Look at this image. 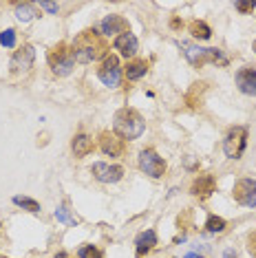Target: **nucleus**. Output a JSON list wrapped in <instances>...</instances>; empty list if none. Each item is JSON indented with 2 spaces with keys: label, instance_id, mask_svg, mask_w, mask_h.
Returning a JSON list of instances; mask_svg holds the SVG:
<instances>
[{
  "label": "nucleus",
  "instance_id": "nucleus-1",
  "mask_svg": "<svg viewBox=\"0 0 256 258\" xmlns=\"http://www.w3.org/2000/svg\"><path fill=\"white\" fill-rule=\"evenodd\" d=\"M106 53V42L95 29H86L82 31L73 42V57L75 62L80 64H89V62H95Z\"/></svg>",
  "mask_w": 256,
  "mask_h": 258
},
{
  "label": "nucleus",
  "instance_id": "nucleus-2",
  "mask_svg": "<svg viewBox=\"0 0 256 258\" xmlns=\"http://www.w3.org/2000/svg\"><path fill=\"white\" fill-rule=\"evenodd\" d=\"M113 128H115V135L119 139H139L144 135V124L142 115L137 113L135 108H119L113 117Z\"/></svg>",
  "mask_w": 256,
  "mask_h": 258
},
{
  "label": "nucleus",
  "instance_id": "nucleus-3",
  "mask_svg": "<svg viewBox=\"0 0 256 258\" xmlns=\"http://www.w3.org/2000/svg\"><path fill=\"white\" fill-rule=\"evenodd\" d=\"M49 64L55 75H69L73 71V64H75L73 49H69V44H64V42L53 46L49 51Z\"/></svg>",
  "mask_w": 256,
  "mask_h": 258
},
{
  "label": "nucleus",
  "instance_id": "nucleus-4",
  "mask_svg": "<svg viewBox=\"0 0 256 258\" xmlns=\"http://www.w3.org/2000/svg\"><path fill=\"white\" fill-rule=\"evenodd\" d=\"M245 146H247V131L241 126H236V128H232L228 133V137H225L223 150L230 159H241L243 152H245Z\"/></svg>",
  "mask_w": 256,
  "mask_h": 258
},
{
  "label": "nucleus",
  "instance_id": "nucleus-5",
  "mask_svg": "<svg viewBox=\"0 0 256 258\" xmlns=\"http://www.w3.org/2000/svg\"><path fill=\"white\" fill-rule=\"evenodd\" d=\"M139 168L146 174H150V177L159 179V177H164V172H166V161L161 159L155 150H142L139 152Z\"/></svg>",
  "mask_w": 256,
  "mask_h": 258
},
{
  "label": "nucleus",
  "instance_id": "nucleus-6",
  "mask_svg": "<svg viewBox=\"0 0 256 258\" xmlns=\"http://www.w3.org/2000/svg\"><path fill=\"white\" fill-rule=\"evenodd\" d=\"M97 75H100V80L104 82L106 86H117L119 84V78H121V69H119V60L115 55H106L100 67V71H97Z\"/></svg>",
  "mask_w": 256,
  "mask_h": 258
},
{
  "label": "nucleus",
  "instance_id": "nucleus-7",
  "mask_svg": "<svg viewBox=\"0 0 256 258\" xmlns=\"http://www.w3.org/2000/svg\"><path fill=\"white\" fill-rule=\"evenodd\" d=\"M234 201H238L241 205H247V208H256V181L252 179H241L236 181L234 190Z\"/></svg>",
  "mask_w": 256,
  "mask_h": 258
},
{
  "label": "nucleus",
  "instance_id": "nucleus-8",
  "mask_svg": "<svg viewBox=\"0 0 256 258\" xmlns=\"http://www.w3.org/2000/svg\"><path fill=\"white\" fill-rule=\"evenodd\" d=\"M33 60H36V51H33V46H20L18 51L14 53L11 57V71L14 73H27L29 69L33 67Z\"/></svg>",
  "mask_w": 256,
  "mask_h": 258
},
{
  "label": "nucleus",
  "instance_id": "nucleus-9",
  "mask_svg": "<svg viewBox=\"0 0 256 258\" xmlns=\"http://www.w3.org/2000/svg\"><path fill=\"white\" fill-rule=\"evenodd\" d=\"M91 172L102 183H115V181H119L124 177V168L121 166H110V163H104V161H97Z\"/></svg>",
  "mask_w": 256,
  "mask_h": 258
},
{
  "label": "nucleus",
  "instance_id": "nucleus-10",
  "mask_svg": "<svg viewBox=\"0 0 256 258\" xmlns=\"http://www.w3.org/2000/svg\"><path fill=\"white\" fill-rule=\"evenodd\" d=\"M100 148H102L104 155H108V157H119L121 152H124L126 144H124V139H119L115 133L104 131L100 135Z\"/></svg>",
  "mask_w": 256,
  "mask_h": 258
},
{
  "label": "nucleus",
  "instance_id": "nucleus-11",
  "mask_svg": "<svg viewBox=\"0 0 256 258\" xmlns=\"http://www.w3.org/2000/svg\"><path fill=\"white\" fill-rule=\"evenodd\" d=\"M236 86L245 95H256V69L254 67H243L236 73Z\"/></svg>",
  "mask_w": 256,
  "mask_h": 258
},
{
  "label": "nucleus",
  "instance_id": "nucleus-12",
  "mask_svg": "<svg viewBox=\"0 0 256 258\" xmlns=\"http://www.w3.org/2000/svg\"><path fill=\"white\" fill-rule=\"evenodd\" d=\"M214 190H217V179H214L212 174H199L190 187V192L197 199H208Z\"/></svg>",
  "mask_w": 256,
  "mask_h": 258
},
{
  "label": "nucleus",
  "instance_id": "nucleus-13",
  "mask_svg": "<svg viewBox=\"0 0 256 258\" xmlns=\"http://www.w3.org/2000/svg\"><path fill=\"white\" fill-rule=\"evenodd\" d=\"M102 31L106 36H113V33H119L121 36V33H128V22L119 14H110L102 20Z\"/></svg>",
  "mask_w": 256,
  "mask_h": 258
},
{
  "label": "nucleus",
  "instance_id": "nucleus-14",
  "mask_svg": "<svg viewBox=\"0 0 256 258\" xmlns=\"http://www.w3.org/2000/svg\"><path fill=\"white\" fill-rule=\"evenodd\" d=\"M113 46L119 51L121 55L131 57V55H135V53H137V38L133 36V33H121V36L115 38Z\"/></svg>",
  "mask_w": 256,
  "mask_h": 258
},
{
  "label": "nucleus",
  "instance_id": "nucleus-15",
  "mask_svg": "<svg viewBox=\"0 0 256 258\" xmlns=\"http://www.w3.org/2000/svg\"><path fill=\"white\" fill-rule=\"evenodd\" d=\"M135 245H137V247H135V254H137V258H144V256H146L148 251H150V249H153L155 245H157V234H155L153 230L142 232V234H139V236H137Z\"/></svg>",
  "mask_w": 256,
  "mask_h": 258
},
{
  "label": "nucleus",
  "instance_id": "nucleus-16",
  "mask_svg": "<svg viewBox=\"0 0 256 258\" xmlns=\"http://www.w3.org/2000/svg\"><path fill=\"white\" fill-rule=\"evenodd\" d=\"M148 71V62L146 60H133V62H128L126 64V69H124V75H126V80H131V82H135L139 78H144Z\"/></svg>",
  "mask_w": 256,
  "mask_h": 258
},
{
  "label": "nucleus",
  "instance_id": "nucleus-17",
  "mask_svg": "<svg viewBox=\"0 0 256 258\" xmlns=\"http://www.w3.org/2000/svg\"><path fill=\"white\" fill-rule=\"evenodd\" d=\"M71 146H73L75 157H86L89 152H93V148H95V144H93V139L89 137V135H75Z\"/></svg>",
  "mask_w": 256,
  "mask_h": 258
},
{
  "label": "nucleus",
  "instance_id": "nucleus-18",
  "mask_svg": "<svg viewBox=\"0 0 256 258\" xmlns=\"http://www.w3.org/2000/svg\"><path fill=\"white\" fill-rule=\"evenodd\" d=\"M181 49H183V53L190 60L192 67H197V69L203 67V51H206V49H201V46H195V44H190V42H183Z\"/></svg>",
  "mask_w": 256,
  "mask_h": 258
},
{
  "label": "nucleus",
  "instance_id": "nucleus-19",
  "mask_svg": "<svg viewBox=\"0 0 256 258\" xmlns=\"http://www.w3.org/2000/svg\"><path fill=\"white\" fill-rule=\"evenodd\" d=\"M203 64H219V67H225L228 57L221 53L219 49H206L203 51Z\"/></svg>",
  "mask_w": 256,
  "mask_h": 258
},
{
  "label": "nucleus",
  "instance_id": "nucleus-20",
  "mask_svg": "<svg viewBox=\"0 0 256 258\" xmlns=\"http://www.w3.org/2000/svg\"><path fill=\"white\" fill-rule=\"evenodd\" d=\"M36 7L33 5H29V3H20V5H16V18H18L20 22H29L31 18H36Z\"/></svg>",
  "mask_w": 256,
  "mask_h": 258
},
{
  "label": "nucleus",
  "instance_id": "nucleus-21",
  "mask_svg": "<svg viewBox=\"0 0 256 258\" xmlns=\"http://www.w3.org/2000/svg\"><path fill=\"white\" fill-rule=\"evenodd\" d=\"M190 33H192V36H195L197 40H208V38L212 36V29L208 27L203 20H195V22L190 25Z\"/></svg>",
  "mask_w": 256,
  "mask_h": 258
},
{
  "label": "nucleus",
  "instance_id": "nucleus-22",
  "mask_svg": "<svg viewBox=\"0 0 256 258\" xmlns=\"http://www.w3.org/2000/svg\"><path fill=\"white\" fill-rule=\"evenodd\" d=\"M206 91V84L203 82H199V84H192V89H190V93H188V104L192 108H197V106H201V93Z\"/></svg>",
  "mask_w": 256,
  "mask_h": 258
},
{
  "label": "nucleus",
  "instance_id": "nucleus-23",
  "mask_svg": "<svg viewBox=\"0 0 256 258\" xmlns=\"http://www.w3.org/2000/svg\"><path fill=\"white\" fill-rule=\"evenodd\" d=\"M225 219H221V216H208V221H206V227H208V232H212V234H219V232H223L225 230Z\"/></svg>",
  "mask_w": 256,
  "mask_h": 258
},
{
  "label": "nucleus",
  "instance_id": "nucleus-24",
  "mask_svg": "<svg viewBox=\"0 0 256 258\" xmlns=\"http://www.w3.org/2000/svg\"><path fill=\"white\" fill-rule=\"evenodd\" d=\"M55 219L60 223H67V225H78V219L71 216V210H69L67 205H60V208L55 210Z\"/></svg>",
  "mask_w": 256,
  "mask_h": 258
},
{
  "label": "nucleus",
  "instance_id": "nucleus-25",
  "mask_svg": "<svg viewBox=\"0 0 256 258\" xmlns=\"http://www.w3.org/2000/svg\"><path fill=\"white\" fill-rule=\"evenodd\" d=\"M14 203L20 205V208H25V210H29V212H33V214L40 212L38 201H33V199H29V197H14Z\"/></svg>",
  "mask_w": 256,
  "mask_h": 258
},
{
  "label": "nucleus",
  "instance_id": "nucleus-26",
  "mask_svg": "<svg viewBox=\"0 0 256 258\" xmlns=\"http://www.w3.org/2000/svg\"><path fill=\"white\" fill-rule=\"evenodd\" d=\"M0 44L7 46V49L16 46V31H14V29H7V31L0 33Z\"/></svg>",
  "mask_w": 256,
  "mask_h": 258
},
{
  "label": "nucleus",
  "instance_id": "nucleus-27",
  "mask_svg": "<svg viewBox=\"0 0 256 258\" xmlns=\"http://www.w3.org/2000/svg\"><path fill=\"white\" fill-rule=\"evenodd\" d=\"M80 258H102V251L97 247H93V245H84L80 249Z\"/></svg>",
  "mask_w": 256,
  "mask_h": 258
},
{
  "label": "nucleus",
  "instance_id": "nucleus-28",
  "mask_svg": "<svg viewBox=\"0 0 256 258\" xmlns=\"http://www.w3.org/2000/svg\"><path fill=\"white\" fill-rule=\"evenodd\" d=\"M254 7H256L254 0H247V3H245V0H238V3H236V9L241 11V14H249V11H254Z\"/></svg>",
  "mask_w": 256,
  "mask_h": 258
},
{
  "label": "nucleus",
  "instance_id": "nucleus-29",
  "mask_svg": "<svg viewBox=\"0 0 256 258\" xmlns=\"http://www.w3.org/2000/svg\"><path fill=\"white\" fill-rule=\"evenodd\" d=\"M247 249H249V254L256 258V232H252L247 236Z\"/></svg>",
  "mask_w": 256,
  "mask_h": 258
},
{
  "label": "nucleus",
  "instance_id": "nucleus-30",
  "mask_svg": "<svg viewBox=\"0 0 256 258\" xmlns=\"http://www.w3.org/2000/svg\"><path fill=\"white\" fill-rule=\"evenodd\" d=\"M40 7L46 9L49 14H57V5L55 3H40Z\"/></svg>",
  "mask_w": 256,
  "mask_h": 258
},
{
  "label": "nucleus",
  "instance_id": "nucleus-31",
  "mask_svg": "<svg viewBox=\"0 0 256 258\" xmlns=\"http://www.w3.org/2000/svg\"><path fill=\"white\" fill-rule=\"evenodd\" d=\"M190 223V212H185L183 216H179V227H183V225H188Z\"/></svg>",
  "mask_w": 256,
  "mask_h": 258
},
{
  "label": "nucleus",
  "instance_id": "nucleus-32",
  "mask_svg": "<svg viewBox=\"0 0 256 258\" xmlns=\"http://www.w3.org/2000/svg\"><path fill=\"white\" fill-rule=\"evenodd\" d=\"M223 258H236V254H234V251H232V249H228V251H225V254H223Z\"/></svg>",
  "mask_w": 256,
  "mask_h": 258
},
{
  "label": "nucleus",
  "instance_id": "nucleus-33",
  "mask_svg": "<svg viewBox=\"0 0 256 258\" xmlns=\"http://www.w3.org/2000/svg\"><path fill=\"white\" fill-rule=\"evenodd\" d=\"M185 258H203V256H199V254H195V251H190V254H185Z\"/></svg>",
  "mask_w": 256,
  "mask_h": 258
},
{
  "label": "nucleus",
  "instance_id": "nucleus-34",
  "mask_svg": "<svg viewBox=\"0 0 256 258\" xmlns=\"http://www.w3.org/2000/svg\"><path fill=\"white\" fill-rule=\"evenodd\" d=\"M179 27H181V22H179L177 18H174V20H172V29H179Z\"/></svg>",
  "mask_w": 256,
  "mask_h": 258
},
{
  "label": "nucleus",
  "instance_id": "nucleus-35",
  "mask_svg": "<svg viewBox=\"0 0 256 258\" xmlns=\"http://www.w3.org/2000/svg\"><path fill=\"white\" fill-rule=\"evenodd\" d=\"M53 258H67V254H64V251H60V254H57V256H53Z\"/></svg>",
  "mask_w": 256,
  "mask_h": 258
},
{
  "label": "nucleus",
  "instance_id": "nucleus-36",
  "mask_svg": "<svg viewBox=\"0 0 256 258\" xmlns=\"http://www.w3.org/2000/svg\"><path fill=\"white\" fill-rule=\"evenodd\" d=\"M254 53H256V40H254Z\"/></svg>",
  "mask_w": 256,
  "mask_h": 258
},
{
  "label": "nucleus",
  "instance_id": "nucleus-37",
  "mask_svg": "<svg viewBox=\"0 0 256 258\" xmlns=\"http://www.w3.org/2000/svg\"><path fill=\"white\" fill-rule=\"evenodd\" d=\"M0 258H5V256H0Z\"/></svg>",
  "mask_w": 256,
  "mask_h": 258
}]
</instances>
